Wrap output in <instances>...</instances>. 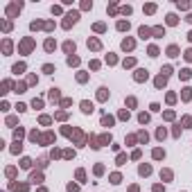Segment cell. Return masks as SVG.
I'll return each mask as SVG.
<instances>
[{"instance_id": "obj_32", "label": "cell", "mask_w": 192, "mask_h": 192, "mask_svg": "<svg viewBox=\"0 0 192 192\" xmlns=\"http://www.w3.org/2000/svg\"><path fill=\"white\" fill-rule=\"evenodd\" d=\"M120 181H122L120 174H111V183H120Z\"/></svg>"}, {"instance_id": "obj_23", "label": "cell", "mask_w": 192, "mask_h": 192, "mask_svg": "<svg viewBox=\"0 0 192 192\" xmlns=\"http://www.w3.org/2000/svg\"><path fill=\"white\" fill-rule=\"evenodd\" d=\"M147 52H149V57H158V48H156V45H149Z\"/></svg>"}, {"instance_id": "obj_7", "label": "cell", "mask_w": 192, "mask_h": 192, "mask_svg": "<svg viewBox=\"0 0 192 192\" xmlns=\"http://www.w3.org/2000/svg\"><path fill=\"white\" fill-rule=\"evenodd\" d=\"M32 45H34L32 38H25V41L21 43V50H23V52H30V50H32Z\"/></svg>"}, {"instance_id": "obj_39", "label": "cell", "mask_w": 192, "mask_h": 192, "mask_svg": "<svg viewBox=\"0 0 192 192\" xmlns=\"http://www.w3.org/2000/svg\"><path fill=\"white\" fill-rule=\"evenodd\" d=\"M21 165H23V167H30V165H32V160H30V158H23V160H21Z\"/></svg>"}, {"instance_id": "obj_42", "label": "cell", "mask_w": 192, "mask_h": 192, "mask_svg": "<svg viewBox=\"0 0 192 192\" xmlns=\"http://www.w3.org/2000/svg\"><path fill=\"white\" fill-rule=\"evenodd\" d=\"M50 97H52V99H57V97H59V93H57V88H52V91H50Z\"/></svg>"}, {"instance_id": "obj_13", "label": "cell", "mask_w": 192, "mask_h": 192, "mask_svg": "<svg viewBox=\"0 0 192 192\" xmlns=\"http://www.w3.org/2000/svg\"><path fill=\"white\" fill-rule=\"evenodd\" d=\"M167 57H179V45H169L167 48Z\"/></svg>"}, {"instance_id": "obj_41", "label": "cell", "mask_w": 192, "mask_h": 192, "mask_svg": "<svg viewBox=\"0 0 192 192\" xmlns=\"http://www.w3.org/2000/svg\"><path fill=\"white\" fill-rule=\"evenodd\" d=\"M183 99H190V88H183Z\"/></svg>"}, {"instance_id": "obj_45", "label": "cell", "mask_w": 192, "mask_h": 192, "mask_svg": "<svg viewBox=\"0 0 192 192\" xmlns=\"http://www.w3.org/2000/svg\"><path fill=\"white\" fill-rule=\"evenodd\" d=\"M183 57H185V59H188V61H192V50H188V52H185V54H183Z\"/></svg>"}, {"instance_id": "obj_18", "label": "cell", "mask_w": 192, "mask_h": 192, "mask_svg": "<svg viewBox=\"0 0 192 192\" xmlns=\"http://www.w3.org/2000/svg\"><path fill=\"white\" fill-rule=\"evenodd\" d=\"M68 66H79V57L70 54V57H68Z\"/></svg>"}, {"instance_id": "obj_24", "label": "cell", "mask_w": 192, "mask_h": 192, "mask_svg": "<svg viewBox=\"0 0 192 192\" xmlns=\"http://www.w3.org/2000/svg\"><path fill=\"white\" fill-rule=\"evenodd\" d=\"M93 30H95V32H104V30H106V25H104V23H95V25H93Z\"/></svg>"}, {"instance_id": "obj_34", "label": "cell", "mask_w": 192, "mask_h": 192, "mask_svg": "<svg viewBox=\"0 0 192 192\" xmlns=\"http://www.w3.org/2000/svg\"><path fill=\"white\" fill-rule=\"evenodd\" d=\"M43 72H48V75H50V72H54V66L45 64V66H43Z\"/></svg>"}, {"instance_id": "obj_5", "label": "cell", "mask_w": 192, "mask_h": 192, "mask_svg": "<svg viewBox=\"0 0 192 192\" xmlns=\"http://www.w3.org/2000/svg\"><path fill=\"white\" fill-rule=\"evenodd\" d=\"M133 77H136V81H145V79H147V77H149V72H147V70H142V68H140V70H136V75H133Z\"/></svg>"}, {"instance_id": "obj_9", "label": "cell", "mask_w": 192, "mask_h": 192, "mask_svg": "<svg viewBox=\"0 0 192 192\" xmlns=\"http://www.w3.org/2000/svg\"><path fill=\"white\" fill-rule=\"evenodd\" d=\"M115 27H118L120 32H129V27H131V25H129V21H118V25H115Z\"/></svg>"}, {"instance_id": "obj_47", "label": "cell", "mask_w": 192, "mask_h": 192, "mask_svg": "<svg viewBox=\"0 0 192 192\" xmlns=\"http://www.w3.org/2000/svg\"><path fill=\"white\" fill-rule=\"evenodd\" d=\"M188 38H190V43H192V32H190V34H188Z\"/></svg>"}, {"instance_id": "obj_35", "label": "cell", "mask_w": 192, "mask_h": 192, "mask_svg": "<svg viewBox=\"0 0 192 192\" xmlns=\"http://www.w3.org/2000/svg\"><path fill=\"white\" fill-rule=\"evenodd\" d=\"M25 70V64H16L14 66V72H23Z\"/></svg>"}, {"instance_id": "obj_8", "label": "cell", "mask_w": 192, "mask_h": 192, "mask_svg": "<svg viewBox=\"0 0 192 192\" xmlns=\"http://www.w3.org/2000/svg\"><path fill=\"white\" fill-rule=\"evenodd\" d=\"M86 43H88V48H91V50H99V48H102V43H99L97 38H93V36H91Z\"/></svg>"}, {"instance_id": "obj_21", "label": "cell", "mask_w": 192, "mask_h": 192, "mask_svg": "<svg viewBox=\"0 0 192 192\" xmlns=\"http://www.w3.org/2000/svg\"><path fill=\"white\" fill-rule=\"evenodd\" d=\"M138 172H140L142 176H147V174L152 172V167H149V165H140V169H138Z\"/></svg>"}, {"instance_id": "obj_27", "label": "cell", "mask_w": 192, "mask_h": 192, "mask_svg": "<svg viewBox=\"0 0 192 192\" xmlns=\"http://www.w3.org/2000/svg\"><path fill=\"white\" fill-rule=\"evenodd\" d=\"M160 176H163L165 181H169V179H172V172H169V169H163V172H160Z\"/></svg>"}, {"instance_id": "obj_44", "label": "cell", "mask_w": 192, "mask_h": 192, "mask_svg": "<svg viewBox=\"0 0 192 192\" xmlns=\"http://www.w3.org/2000/svg\"><path fill=\"white\" fill-rule=\"evenodd\" d=\"M77 190H79V188H77V185H72V183L68 185V192H77Z\"/></svg>"}, {"instance_id": "obj_38", "label": "cell", "mask_w": 192, "mask_h": 192, "mask_svg": "<svg viewBox=\"0 0 192 192\" xmlns=\"http://www.w3.org/2000/svg\"><path fill=\"white\" fill-rule=\"evenodd\" d=\"M188 77H190V70H188V68H185V70H181V79H188Z\"/></svg>"}, {"instance_id": "obj_20", "label": "cell", "mask_w": 192, "mask_h": 192, "mask_svg": "<svg viewBox=\"0 0 192 192\" xmlns=\"http://www.w3.org/2000/svg\"><path fill=\"white\" fill-rule=\"evenodd\" d=\"M154 11H156V5H154V2L145 5V14H154Z\"/></svg>"}, {"instance_id": "obj_30", "label": "cell", "mask_w": 192, "mask_h": 192, "mask_svg": "<svg viewBox=\"0 0 192 192\" xmlns=\"http://www.w3.org/2000/svg\"><path fill=\"white\" fill-rule=\"evenodd\" d=\"M81 9H93V2H91V0H84V2H81Z\"/></svg>"}, {"instance_id": "obj_25", "label": "cell", "mask_w": 192, "mask_h": 192, "mask_svg": "<svg viewBox=\"0 0 192 192\" xmlns=\"http://www.w3.org/2000/svg\"><path fill=\"white\" fill-rule=\"evenodd\" d=\"M97 97H99V99H106V97H109V91H106V88H99Z\"/></svg>"}, {"instance_id": "obj_28", "label": "cell", "mask_w": 192, "mask_h": 192, "mask_svg": "<svg viewBox=\"0 0 192 192\" xmlns=\"http://www.w3.org/2000/svg\"><path fill=\"white\" fill-rule=\"evenodd\" d=\"M30 27H32V30H41V27H45V25H43L41 21H34V23L30 25Z\"/></svg>"}, {"instance_id": "obj_16", "label": "cell", "mask_w": 192, "mask_h": 192, "mask_svg": "<svg viewBox=\"0 0 192 192\" xmlns=\"http://www.w3.org/2000/svg\"><path fill=\"white\" fill-rule=\"evenodd\" d=\"M131 11H133V7H131V5H124V7H120V14H124V16H131Z\"/></svg>"}, {"instance_id": "obj_2", "label": "cell", "mask_w": 192, "mask_h": 192, "mask_svg": "<svg viewBox=\"0 0 192 192\" xmlns=\"http://www.w3.org/2000/svg\"><path fill=\"white\" fill-rule=\"evenodd\" d=\"M21 9H23V2H11V5L7 7V16H9V18H14Z\"/></svg>"}, {"instance_id": "obj_3", "label": "cell", "mask_w": 192, "mask_h": 192, "mask_svg": "<svg viewBox=\"0 0 192 192\" xmlns=\"http://www.w3.org/2000/svg\"><path fill=\"white\" fill-rule=\"evenodd\" d=\"M152 34H154V38H163V36H165V27H163V25H156V27H152Z\"/></svg>"}, {"instance_id": "obj_29", "label": "cell", "mask_w": 192, "mask_h": 192, "mask_svg": "<svg viewBox=\"0 0 192 192\" xmlns=\"http://www.w3.org/2000/svg\"><path fill=\"white\" fill-rule=\"evenodd\" d=\"M133 64H136V59H133V57H129V59H124V68H131Z\"/></svg>"}, {"instance_id": "obj_4", "label": "cell", "mask_w": 192, "mask_h": 192, "mask_svg": "<svg viewBox=\"0 0 192 192\" xmlns=\"http://www.w3.org/2000/svg\"><path fill=\"white\" fill-rule=\"evenodd\" d=\"M138 36H140V38H149V36H152V27H145V25L138 27Z\"/></svg>"}, {"instance_id": "obj_46", "label": "cell", "mask_w": 192, "mask_h": 192, "mask_svg": "<svg viewBox=\"0 0 192 192\" xmlns=\"http://www.w3.org/2000/svg\"><path fill=\"white\" fill-rule=\"evenodd\" d=\"M185 21H188V23H192V11L188 14V18H185Z\"/></svg>"}, {"instance_id": "obj_12", "label": "cell", "mask_w": 192, "mask_h": 192, "mask_svg": "<svg viewBox=\"0 0 192 192\" xmlns=\"http://www.w3.org/2000/svg\"><path fill=\"white\" fill-rule=\"evenodd\" d=\"M43 48H45V50H48V52H52V50H54V48H57V43H54V38H48V41H45V45H43Z\"/></svg>"}, {"instance_id": "obj_14", "label": "cell", "mask_w": 192, "mask_h": 192, "mask_svg": "<svg viewBox=\"0 0 192 192\" xmlns=\"http://www.w3.org/2000/svg\"><path fill=\"white\" fill-rule=\"evenodd\" d=\"M64 50L68 52V54H72V52H75V43H72V41H66V43H64Z\"/></svg>"}, {"instance_id": "obj_15", "label": "cell", "mask_w": 192, "mask_h": 192, "mask_svg": "<svg viewBox=\"0 0 192 192\" xmlns=\"http://www.w3.org/2000/svg\"><path fill=\"white\" fill-rule=\"evenodd\" d=\"M165 81H167V77H165V75H158V77H156V88H163Z\"/></svg>"}, {"instance_id": "obj_36", "label": "cell", "mask_w": 192, "mask_h": 192, "mask_svg": "<svg viewBox=\"0 0 192 192\" xmlns=\"http://www.w3.org/2000/svg\"><path fill=\"white\" fill-rule=\"evenodd\" d=\"M61 11H64V9H61V7H59V5H52V14H57V16H59V14H61Z\"/></svg>"}, {"instance_id": "obj_40", "label": "cell", "mask_w": 192, "mask_h": 192, "mask_svg": "<svg viewBox=\"0 0 192 192\" xmlns=\"http://www.w3.org/2000/svg\"><path fill=\"white\" fill-rule=\"evenodd\" d=\"M156 136H158V140H163V138H165V129H158V131H156Z\"/></svg>"}, {"instance_id": "obj_26", "label": "cell", "mask_w": 192, "mask_h": 192, "mask_svg": "<svg viewBox=\"0 0 192 192\" xmlns=\"http://www.w3.org/2000/svg\"><path fill=\"white\" fill-rule=\"evenodd\" d=\"M102 124H104V127H111V124H113V118H106V115H104V118H102Z\"/></svg>"}, {"instance_id": "obj_11", "label": "cell", "mask_w": 192, "mask_h": 192, "mask_svg": "<svg viewBox=\"0 0 192 192\" xmlns=\"http://www.w3.org/2000/svg\"><path fill=\"white\" fill-rule=\"evenodd\" d=\"M165 18H167V25H176V23H179V16H176V14H167Z\"/></svg>"}, {"instance_id": "obj_19", "label": "cell", "mask_w": 192, "mask_h": 192, "mask_svg": "<svg viewBox=\"0 0 192 192\" xmlns=\"http://www.w3.org/2000/svg\"><path fill=\"white\" fill-rule=\"evenodd\" d=\"M152 156H154L156 160H160V158H165V152H163V149H154V154H152Z\"/></svg>"}, {"instance_id": "obj_17", "label": "cell", "mask_w": 192, "mask_h": 192, "mask_svg": "<svg viewBox=\"0 0 192 192\" xmlns=\"http://www.w3.org/2000/svg\"><path fill=\"white\" fill-rule=\"evenodd\" d=\"M81 111H84V113H91V111H93V104H91V102H81Z\"/></svg>"}, {"instance_id": "obj_10", "label": "cell", "mask_w": 192, "mask_h": 192, "mask_svg": "<svg viewBox=\"0 0 192 192\" xmlns=\"http://www.w3.org/2000/svg\"><path fill=\"white\" fill-rule=\"evenodd\" d=\"M176 7H179L181 11H188V9H190V2H188V0H179V2H176Z\"/></svg>"}, {"instance_id": "obj_37", "label": "cell", "mask_w": 192, "mask_h": 192, "mask_svg": "<svg viewBox=\"0 0 192 192\" xmlns=\"http://www.w3.org/2000/svg\"><path fill=\"white\" fill-rule=\"evenodd\" d=\"M99 142H102V145H106V142H111V136H109V133H106V136H102V138H99Z\"/></svg>"}, {"instance_id": "obj_1", "label": "cell", "mask_w": 192, "mask_h": 192, "mask_svg": "<svg viewBox=\"0 0 192 192\" xmlns=\"http://www.w3.org/2000/svg\"><path fill=\"white\" fill-rule=\"evenodd\" d=\"M77 21H79V11H68V14H66V21L61 25H64V30H70Z\"/></svg>"}, {"instance_id": "obj_43", "label": "cell", "mask_w": 192, "mask_h": 192, "mask_svg": "<svg viewBox=\"0 0 192 192\" xmlns=\"http://www.w3.org/2000/svg\"><path fill=\"white\" fill-rule=\"evenodd\" d=\"M124 160H127V156H124V154H120V156H118V165H122Z\"/></svg>"}, {"instance_id": "obj_22", "label": "cell", "mask_w": 192, "mask_h": 192, "mask_svg": "<svg viewBox=\"0 0 192 192\" xmlns=\"http://www.w3.org/2000/svg\"><path fill=\"white\" fill-rule=\"evenodd\" d=\"M109 14H111V16H115V14H118V5H115V2H111V5H109Z\"/></svg>"}, {"instance_id": "obj_6", "label": "cell", "mask_w": 192, "mask_h": 192, "mask_svg": "<svg viewBox=\"0 0 192 192\" xmlns=\"http://www.w3.org/2000/svg\"><path fill=\"white\" fill-rule=\"evenodd\" d=\"M133 48H136V41H133V38H124V41H122V50H124V52H127V50H133Z\"/></svg>"}, {"instance_id": "obj_31", "label": "cell", "mask_w": 192, "mask_h": 192, "mask_svg": "<svg viewBox=\"0 0 192 192\" xmlns=\"http://www.w3.org/2000/svg\"><path fill=\"white\" fill-rule=\"evenodd\" d=\"M138 120L145 124V122H149V115H147V113H140V115H138Z\"/></svg>"}, {"instance_id": "obj_33", "label": "cell", "mask_w": 192, "mask_h": 192, "mask_svg": "<svg viewBox=\"0 0 192 192\" xmlns=\"http://www.w3.org/2000/svg\"><path fill=\"white\" fill-rule=\"evenodd\" d=\"M115 61H118V59H115V54H106V64H115Z\"/></svg>"}]
</instances>
